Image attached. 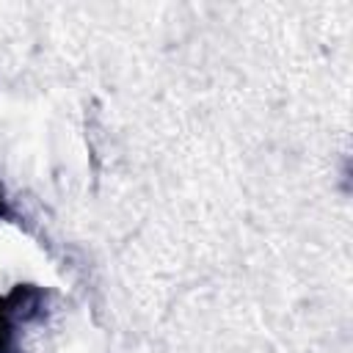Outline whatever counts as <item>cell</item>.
<instances>
[{
	"label": "cell",
	"instance_id": "6da1fadb",
	"mask_svg": "<svg viewBox=\"0 0 353 353\" xmlns=\"http://www.w3.org/2000/svg\"><path fill=\"white\" fill-rule=\"evenodd\" d=\"M6 303L11 309V314H19V317H33L41 306V290L33 287V284H17L8 295H6Z\"/></svg>",
	"mask_w": 353,
	"mask_h": 353
},
{
	"label": "cell",
	"instance_id": "7a4b0ae2",
	"mask_svg": "<svg viewBox=\"0 0 353 353\" xmlns=\"http://www.w3.org/2000/svg\"><path fill=\"white\" fill-rule=\"evenodd\" d=\"M0 353H14V331H11V309L6 298H0Z\"/></svg>",
	"mask_w": 353,
	"mask_h": 353
},
{
	"label": "cell",
	"instance_id": "3957f363",
	"mask_svg": "<svg viewBox=\"0 0 353 353\" xmlns=\"http://www.w3.org/2000/svg\"><path fill=\"white\" fill-rule=\"evenodd\" d=\"M0 218H8V204H6V196L0 190Z\"/></svg>",
	"mask_w": 353,
	"mask_h": 353
}]
</instances>
